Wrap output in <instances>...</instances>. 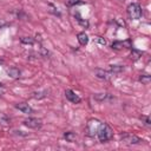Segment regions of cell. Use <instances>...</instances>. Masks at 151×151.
<instances>
[{
	"label": "cell",
	"instance_id": "12",
	"mask_svg": "<svg viewBox=\"0 0 151 151\" xmlns=\"http://www.w3.org/2000/svg\"><path fill=\"white\" fill-rule=\"evenodd\" d=\"M77 39H78V41H79V44L81 46H86L87 42H88V37H87V34L85 32H79L77 34Z\"/></svg>",
	"mask_w": 151,
	"mask_h": 151
},
{
	"label": "cell",
	"instance_id": "4",
	"mask_svg": "<svg viewBox=\"0 0 151 151\" xmlns=\"http://www.w3.org/2000/svg\"><path fill=\"white\" fill-rule=\"evenodd\" d=\"M100 124H101V122L98 120V119H94V118L90 119V120L87 122V125H86V133H87L90 137H94L96 133H97L98 127L100 126Z\"/></svg>",
	"mask_w": 151,
	"mask_h": 151
},
{
	"label": "cell",
	"instance_id": "6",
	"mask_svg": "<svg viewBox=\"0 0 151 151\" xmlns=\"http://www.w3.org/2000/svg\"><path fill=\"white\" fill-rule=\"evenodd\" d=\"M65 97H66L67 100H70V101L73 103V104H79V103L81 101V98H80L74 91H72V90H70V88L65 91Z\"/></svg>",
	"mask_w": 151,
	"mask_h": 151
},
{
	"label": "cell",
	"instance_id": "19",
	"mask_svg": "<svg viewBox=\"0 0 151 151\" xmlns=\"http://www.w3.org/2000/svg\"><path fill=\"white\" fill-rule=\"evenodd\" d=\"M47 96V91H39V92H33V98L34 99H42Z\"/></svg>",
	"mask_w": 151,
	"mask_h": 151
},
{
	"label": "cell",
	"instance_id": "13",
	"mask_svg": "<svg viewBox=\"0 0 151 151\" xmlns=\"http://www.w3.org/2000/svg\"><path fill=\"white\" fill-rule=\"evenodd\" d=\"M123 71H124V66H122V65H110V67H109L110 74H117Z\"/></svg>",
	"mask_w": 151,
	"mask_h": 151
},
{
	"label": "cell",
	"instance_id": "28",
	"mask_svg": "<svg viewBox=\"0 0 151 151\" xmlns=\"http://www.w3.org/2000/svg\"><path fill=\"white\" fill-rule=\"evenodd\" d=\"M0 64H2V60H0Z\"/></svg>",
	"mask_w": 151,
	"mask_h": 151
},
{
	"label": "cell",
	"instance_id": "2",
	"mask_svg": "<svg viewBox=\"0 0 151 151\" xmlns=\"http://www.w3.org/2000/svg\"><path fill=\"white\" fill-rule=\"evenodd\" d=\"M126 13H127V15H129L130 19H132V20H137V19H140L143 11H142V7H140L139 4H137V2H132V4H130V5L127 6V8H126Z\"/></svg>",
	"mask_w": 151,
	"mask_h": 151
},
{
	"label": "cell",
	"instance_id": "16",
	"mask_svg": "<svg viewBox=\"0 0 151 151\" xmlns=\"http://www.w3.org/2000/svg\"><path fill=\"white\" fill-rule=\"evenodd\" d=\"M74 17L77 18V21H78L83 27H85V28H87V27H88V21H87V20H84V19L80 17V14H79L78 12L74 14Z\"/></svg>",
	"mask_w": 151,
	"mask_h": 151
},
{
	"label": "cell",
	"instance_id": "7",
	"mask_svg": "<svg viewBox=\"0 0 151 151\" xmlns=\"http://www.w3.org/2000/svg\"><path fill=\"white\" fill-rule=\"evenodd\" d=\"M111 47H112V50L119 51L123 48H132V45H131L130 40H125V41H114V42H112Z\"/></svg>",
	"mask_w": 151,
	"mask_h": 151
},
{
	"label": "cell",
	"instance_id": "22",
	"mask_svg": "<svg viewBox=\"0 0 151 151\" xmlns=\"http://www.w3.org/2000/svg\"><path fill=\"white\" fill-rule=\"evenodd\" d=\"M140 119H142V120L144 122V124L147 125V126L151 124V120H150V117H149V116H140Z\"/></svg>",
	"mask_w": 151,
	"mask_h": 151
},
{
	"label": "cell",
	"instance_id": "10",
	"mask_svg": "<svg viewBox=\"0 0 151 151\" xmlns=\"http://www.w3.org/2000/svg\"><path fill=\"white\" fill-rule=\"evenodd\" d=\"M93 98H94V100H97V101H99V103L106 101V100H112V99H113V97H112L110 93H96V94L93 96Z\"/></svg>",
	"mask_w": 151,
	"mask_h": 151
},
{
	"label": "cell",
	"instance_id": "5",
	"mask_svg": "<svg viewBox=\"0 0 151 151\" xmlns=\"http://www.w3.org/2000/svg\"><path fill=\"white\" fill-rule=\"evenodd\" d=\"M22 124H24L25 126H27V127H29V129H34V130L41 127V120L38 119V118H33V117L26 118V119L22 122Z\"/></svg>",
	"mask_w": 151,
	"mask_h": 151
},
{
	"label": "cell",
	"instance_id": "3",
	"mask_svg": "<svg viewBox=\"0 0 151 151\" xmlns=\"http://www.w3.org/2000/svg\"><path fill=\"white\" fill-rule=\"evenodd\" d=\"M119 137H120L122 143L127 144V145L140 144V143L143 142V139H142V138H139L138 136H136V134H133V133H130V132H124V133H122Z\"/></svg>",
	"mask_w": 151,
	"mask_h": 151
},
{
	"label": "cell",
	"instance_id": "27",
	"mask_svg": "<svg viewBox=\"0 0 151 151\" xmlns=\"http://www.w3.org/2000/svg\"><path fill=\"white\" fill-rule=\"evenodd\" d=\"M0 87H4V85H2V83H0Z\"/></svg>",
	"mask_w": 151,
	"mask_h": 151
},
{
	"label": "cell",
	"instance_id": "20",
	"mask_svg": "<svg viewBox=\"0 0 151 151\" xmlns=\"http://www.w3.org/2000/svg\"><path fill=\"white\" fill-rule=\"evenodd\" d=\"M0 125L1 126H8L9 125V118L5 114L0 116Z\"/></svg>",
	"mask_w": 151,
	"mask_h": 151
},
{
	"label": "cell",
	"instance_id": "25",
	"mask_svg": "<svg viewBox=\"0 0 151 151\" xmlns=\"http://www.w3.org/2000/svg\"><path fill=\"white\" fill-rule=\"evenodd\" d=\"M50 6H51V7H52V9H55V8H54V7H53V5H52V4H50ZM52 12H53V13H54V14H55V15H59V17H60V13H59V12H58V11H52Z\"/></svg>",
	"mask_w": 151,
	"mask_h": 151
},
{
	"label": "cell",
	"instance_id": "23",
	"mask_svg": "<svg viewBox=\"0 0 151 151\" xmlns=\"http://www.w3.org/2000/svg\"><path fill=\"white\" fill-rule=\"evenodd\" d=\"M97 41H98L100 45H106V40H105L104 38H101V37H97Z\"/></svg>",
	"mask_w": 151,
	"mask_h": 151
},
{
	"label": "cell",
	"instance_id": "24",
	"mask_svg": "<svg viewBox=\"0 0 151 151\" xmlns=\"http://www.w3.org/2000/svg\"><path fill=\"white\" fill-rule=\"evenodd\" d=\"M40 53H41V55H44V57H47V55H48V51H46L42 46H40Z\"/></svg>",
	"mask_w": 151,
	"mask_h": 151
},
{
	"label": "cell",
	"instance_id": "8",
	"mask_svg": "<svg viewBox=\"0 0 151 151\" xmlns=\"http://www.w3.org/2000/svg\"><path fill=\"white\" fill-rule=\"evenodd\" d=\"M15 109H18L19 111H21L22 113H26V114H32L34 112V110L26 103H19V104H15Z\"/></svg>",
	"mask_w": 151,
	"mask_h": 151
},
{
	"label": "cell",
	"instance_id": "21",
	"mask_svg": "<svg viewBox=\"0 0 151 151\" xmlns=\"http://www.w3.org/2000/svg\"><path fill=\"white\" fill-rule=\"evenodd\" d=\"M65 4H66L68 7H71V6H76V5L83 4V1H81V0H65Z\"/></svg>",
	"mask_w": 151,
	"mask_h": 151
},
{
	"label": "cell",
	"instance_id": "14",
	"mask_svg": "<svg viewBox=\"0 0 151 151\" xmlns=\"http://www.w3.org/2000/svg\"><path fill=\"white\" fill-rule=\"evenodd\" d=\"M64 138H65L67 142L73 143V142H76L77 136H76V133H74V132H72V131H67V132H65V133H64Z\"/></svg>",
	"mask_w": 151,
	"mask_h": 151
},
{
	"label": "cell",
	"instance_id": "11",
	"mask_svg": "<svg viewBox=\"0 0 151 151\" xmlns=\"http://www.w3.org/2000/svg\"><path fill=\"white\" fill-rule=\"evenodd\" d=\"M6 71H7V74H8L11 78H13V79H18V78H20L21 72H20L19 68H17V67H9V68H7Z\"/></svg>",
	"mask_w": 151,
	"mask_h": 151
},
{
	"label": "cell",
	"instance_id": "26",
	"mask_svg": "<svg viewBox=\"0 0 151 151\" xmlns=\"http://www.w3.org/2000/svg\"><path fill=\"white\" fill-rule=\"evenodd\" d=\"M6 25V21L4 20V19H0V28L2 27V26H5Z\"/></svg>",
	"mask_w": 151,
	"mask_h": 151
},
{
	"label": "cell",
	"instance_id": "9",
	"mask_svg": "<svg viewBox=\"0 0 151 151\" xmlns=\"http://www.w3.org/2000/svg\"><path fill=\"white\" fill-rule=\"evenodd\" d=\"M94 74L98 79H101V80H107L110 78V72L109 71H105L103 68H96L94 70Z\"/></svg>",
	"mask_w": 151,
	"mask_h": 151
},
{
	"label": "cell",
	"instance_id": "18",
	"mask_svg": "<svg viewBox=\"0 0 151 151\" xmlns=\"http://www.w3.org/2000/svg\"><path fill=\"white\" fill-rule=\"evenodd\" d=\"M139 81H140L142 84H144V85H147V84H150V81H151V76H149V74H140Z\"/></svg>",
	"mask_w": 151,
	"mask_h": 151
},
{
	"label": "cell",
	"instance_id": "15",
	"mask_svg": "<svg viewBox=\"0 0 151 151\" xmlns=\"http://www.w3.org/2000/svg\"><path fill=\"white\" fill-rule=\"evenodd\" d=\"M142 54H143V53H142L140 51H138V50H136V48H131L130 58H131L132 60H138V59H140Z\"/></svg>",
	"mask_w": 151,
	"mask_h": 151
},
{
	"label": "cell",
	"instance_id": "17",
	"mask_svg": "<svg viewBox=\"0 0 151 151\" xmlns=\"http://www.w3.org/2000/svg\"><path fill=\"white\" fill-rule=\"evenodd\" d=\"M20 42L24 45H33L34 44V39L31 37H21L20 38Z\"/></svg>",
	"mask_w": 151,
	"mask_h": 151
},
{
	"label": "cell",
	"instance_id": "1",
	"mask_svg": "<svg viewBox=\"0 0 151 151\" xmlns=\"http://www.w3.org/2000/svg\"><path fill=\"white\" fill-rule=\"evenodd\" d=\"M96 137L98 138V140H99L100 143H105V142L110 140V139L113 137V131H112V129H111L106 123H101L100 126H99L98 130H97Z\"/></svg>",
	"mask_w": 151,
	"mask_h": 151
}]
</instances>
